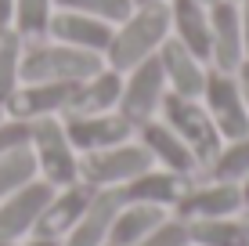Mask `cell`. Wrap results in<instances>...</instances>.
Segmentation results:
<instances>
[{
	"label": "cell",
	"mask_w": 249,
	"mask_h": 246,
	"mask_svg": "<svg viewBox=\"0 0 249 246\" xmlns=\"http://www.w3.org/2000/svg\"><path fill=\"white\" fill-rule=\"evenodd\" d=\"M202 4H213V0H202Z\"/></svg>",
	"instance_id": "74e56055"
},
{
	"label": "cell",
	"mask_w": 249,
	"mask_h": 246,
	"mask_svg": "<svg viewBox=\"0 0 249 246\" xmlns=\"http://www.w3.org/2000/svg\"><path fill=\"white\" fill-rule=\"evenodd\" d=\"M15 19V0H0V29H7Z\"/></svg>",
	"instance_id": "4dcf8cb0"
},
{
	"label": "cell",
	"mask_w": 249,
	"mask_h": 246,
	"mask_svg": "<svg viewBox=\"0 0 249 246\" xmlns=\"http://www.w3.org/2000/svg\"><path fill=\"white\" fill-rule=\"evenodd\" d=\"M170 29V4H137V11L126 22H119L108 44V65L116 73H130L144 58H152Z\"/></svg>",
	"instance_id": "6da1fadb"
},
{
	"label": "cell",
	"mask_w": 249,
	"mask_h": 246,
	"mask_svg": "<svg viewBox=\"0 0 249 246\" xmlns=\"http://www.w3.org/2000/svg\"><path fill=\"white\" fill-rule=\"evenodd\" d=\"M54 196V185L51 181H36L33 177L29 185H22L18 192H11L7 199H0V239L18 243L22 235H33L44 207Z\"/></svg>",
	"instance_id": "9c48e42d"
},
{
	"label": "cell",
	"mask_w": 249,
	"mask_h": 246,
	"mask_svg": "<svg viewBox=\"0 0 249 246\" xmlns=\"http://www.w3.org/2000/svg\"><path fill=\"white\" fill-rule=\"evenodd\" d=\"M242 207V189L231 181H213L206 189H188L174 203L181 221H206V217H231Z\"/></svg>",
	"instance_id": "4fadbf2b"
},
{
	"label": "cell",
	"mask_w": 249,
	"mask_h": 246,
	"mask_svg": "<svg viewBox=\"0 0 249 246\" xmlns=\"http://www.w3.org/2000/svg\"><path fill=\"white\" fill-rule=\"evenodd\" d=\"M22 37L15 33V25L0 29V105L18 91L22 83Z\"/></svg>",
	"instance_id": "603a6c76"
},
{
	"label": "cell",
	"mask_w": 249,
	"mask_h": 246,
	"mask_svg": "<svg viewBox=\"0 0 249 246\" xmlns=\"http://www.w3.org/2000/svg\"><path fill=\"white\" fill-rule=\"evenodd\" d=\"M137 246H192V239H188V221H181V217L162 221L159 228H152Z\"/></svg>",
	"instance_id": "83f0119b"
},
{
	"label": "cell",
	"mask_w": 249,
	"mask_h": 246,
	"mask_svg": "<svg viewBox=\"0 0 249 246\" xmlns=\"http://www.w3.org/2000/svg\"><path fill=\"white\" fill-rule=\"evenodd\" d=\"M162 221H166L162 207H152V203H123V210L116 214L112 228H108V243L112 246H137Z\"/></svg>",
	"instance_id": "ffe728a7"
},
{
	"label": "cell",
	"mask_w": 249,
	"mask_h": 246,
	"mask_svg": "<svg viewBox=\"0 0 249 246\" xmlns=\"http://www.w3.org/2000/svg\"><path fill=\"white\" fill-rule=\"evenodd\" d=\"M0 246H15V243H7V239H0Z\"/></svg>",
	"instance_id": "d590c367"
},
{
	"label": "cell",
	"mask_w": 249,
	"mask_h": 246,
	"mask_svg": "<svg viewBox=\"0 0 249 246\" xmlns=\"http://www.w3.org/2000/svg\"><path fill=\"white\" fill-rule=\"evenodd\" d=\"M159 62H162V73H166L174 95H184V98H199L202 95L206 73H202L199 58H195L181 40H162L159 44Z\"/></svg>",
	"instance_id": "2e32d148"
},
{
	"label": "cell",
	"mask_w": 249,
	"mask_h": 246,
	"mask_svg": "<svg viewBox=\"0 0 249 246\" xmlns=\"http://www.w3.org/2000/svg\"><path fill=\"white\" fill-rule=\"evenodd\" d=\"M188 239L192 246H249V221H231V217L188 221Z\"/></svg>",
	"instance_id": "7402d4cb"
},
{
	"label": "cell",
	"mask_w": 249,
	"mask_h": 246,
	"mask_svg": "<svg viewBox=\"0 0 249 246\" xmlns=\"http://www.w3.org/2000/svg\"><path fill=\"white\" fill-rule=\"evenodd\" d=\"M105 246H112V243H105Z\"/></svg>",
	"instance_id": "f35d334b"
},
{
	"label": "cell",
	"mask_w": 249,
	"mask_h": 246,
	"mask_svg": "<svg viewBox=\"0 0 249 246\" xmlns=\"http://www.w3.org/2000/svg\"><path fill=\"white\" fill-rule=\"evenodd\" d=\"M238 15H242V47H246V58H249V0L242 4Z\"/></svg>",
	"instance_id": "1f68e13d"
},
{
	"label": "cell",
	"mask_w": 249,
	"mask_h": 246,
	"mask_svg": "<svg viewBox=\"0 0 249 246\" xmlns=\"http://www.w3.org/2000/svg\"><path fill=\"white\" fill-rule=\"evenodd\" d=\"M210 58L220 73H235L246 62L242 47V15L235 0H213L210 4Z\"/></svg>",
	"instance_id": "8fae6325"
},
{
	"label": "cell",
	"mask_w": 249,
	"mask_h": 246,
	"mask_svg": "<svg viewBox=\"0 0 249 246\" xmlns=\"http://www.w3.org/2000/svg\"><path fill=\"white\" fill-rule=\"evenodd\" d=\"M134 4H159V0H134Z\"/></svg>",
	"instance_id": "e575fe53"
},
{
	"label": "cell",
	"mask_w": 249,
	"mask_h": 246,
	"mask_svg": "<svg viewBox=\"0 0 249 246\" xmlns=\"http://www.w3.org/2000/svg\"><path fill=\"white\" fill-rule=\"evenodd\" d=\"M15 33L22 40H40L51 33V0H15Z\"/></svg>",
	"instance_id": "d4e9b609"
},
{
	"label": "cell",
	"mask_w": 249,
	"mask_h": 246,
	"mask_svg": "<svg viewBox=\"0 0 249 246\" xmlns=\"http://www.w3.org/2000/svg\"><path fill=\"white\" fill-rule=\"evenodd\" d=\"M33 141V123L29 120H0V156L15 149H29Z\"/></svg>",
	"instance_id": "f1b7e54d"
},
{
	"label": "cell",
	"mask_w": 249,
	"mask_h": 246,
	"mask_svg": "<svg viewBox=\"0 0 249 246\" xmlns=\"http://www.w3.org/2000/svg\"><path fill=\"white\" fill-rule=\"evenodd\" d=\"M0 120H4V105H0Z\"/></svg>",
	"instance_id": "8d00e7d4"
},
{
	"label": "cell",
	"mask_w": 249,
	"mask_h": 246,
	"mask_svg": "<svg viewBox=\"0 0 249 246\" xmlns=\"http://www.w3.org/2000/svg\"><path fill=\"white\" fill-rule=\"evenodd\" d=\"M238 87H242V98H246V109H249V58L238 65Z\"/></svg>",
	"instance_id": "f546056e"
},
{
	"label": "cell",
	"mask_w": 249,
	"mask_h": 246,
	"mask_svg": "<svg viewBox=\"0 0 249 246\" xmlns=\"http://www.w3.org/2000/svg\"><path fill=\"white\" fill-rule=\"evenodd\" d=\"M94 192L98 189L87 185V181H72V185H65L62 192H54L51 203L44 207V214H40L36 228H33V235H36V239H62V235H69L76 228V221L83 217V210L90 207Z\"/></svg>",
	"instance_id": "7c38bea8"
},
{
	"label": "cell",
	"mask_w": 249,
	"mask_h": 246,
	"mask_svg": "<svg viewBox=\"0 0 249 246\" xmlns=\"http://www.w3.org/2000/svg\"><path fill=\"white\" fill-rule=\"evenodd\" d=\"M65 134L72 141V149L80 152H98V149H108V145H123L126 138L137 131L134 120H126L123 113H69L65 116Z\"/></svg>",
	"instance_id": "30bf717a"
},
{
	"label": "cell",
	"mask_w": 249,
	"mask_h": 246,
	"mask_svg": "<svg viewBox=\"0 0 249 246\" xmlns=\"http://www.w3.org/2000/svg\"><path fill=\"white\" fill-rule=\"evenodd\" d=\"M119 210H123V192L119 189H98L94 199H90V207L83 210V217L76 221L72 232H69L65 246H105L108 228H112Z\"/></svg>",
	"instance_id": "5bb4252c"
},
{
	"label": "cell",
	"mask_w": 249,
	"mask_h": 246,
	"mask_svg": "<svg viewBox=\"0 0 249 246\" xmlns=\"http://www.w3.org/2000/svg\"><path fill=\"white\" fill-rule=\"evenodd\" d=\"M159 109H162V116H166V127L195 152L199 167H210L213 159L220 156V149H224L220 141L224 138H220L217 123L210 120V113L199 105V98H184V95L166 91L162 101H159Z\"/></svg>",
	"instance_id": "3957f363"
},
{
	"label": "cell",
	"mask_w": 249,
	"mask_h": 246,
	"mask_svg": "<svg viewBox=\"0 0 249 246\" xmlns=\"http://www.w3.org/2000/svg\"><path fill=\"white\" fill-rule=\"evenodd\" d=\"M105 69L98 51L69 44H33L22 51V83H58V80H90Z\"/></svg>",
	"instance_id": "7a4b0ae2"
},
{
	"label": "cell",
	"mask_w": 249,
	"mask_h": 246,
	"mask_svg": "<svg viewBox=\"0 0 249 246\" xmlns=\"http://www.w3.org/2000/svg\"><path fill=\"white\" fill-rule=\"evenodd\" d=\"M62 11H80V15H94L101 22H126L134 15V0H51Z\"/></svg>",
	"instance_id": "4316f807"
},
{
	"label": "cell",
	"mask_w": 249,
	"mask_h": 246,
	"mask_svg": "<svg viewBox=\"0 0 249 246\" xmlns=\"http://www.w3.org/2000/svg\"><path fill=\"white\" fill-rule=\"evenodd\" d=\"M202 98H206V113L217 123L220 138L235 141L249 134V109H246L242 87H238V80H231V73H220V69L206 73Z\"/></svg>",
	"instance_id": "8992f818"
},
{
	"label": "cell",
	"mask_w": 249,
	"mask_h": 246,
	"mask_svg": "<svg viewBox=\"0 0 249 246\" xmlns=\"http://www.w3.org/2000/svg\"><path fill=\"white\" fill-rule=\"evenodd\" d=\"M137 134H141V145L152 152V159H159L166 170L174 174H192L195 167H199V159H195V152L184 145L181 138H177L174 131H170L166 123H156V120H144L137 127Z\"/></svg>",
	"instance_id": "e0dca14e"
},
{
	"label": "cell",
	"mask_w": 249,
	"mask_h": 246,
	"mask_svg": "<svg viewBox=\"0 0 249 246\" xmlns=\"http://www.w3.org/2000/svg\"><path fill=\"white\" fill-rule=\"evenodd\" d=\"M112 22H101L94 15H80V11H58L51 15V37L58 44L69 47H83V51H108L112 44Z\"/></svg>",
	"instance_id": "9a60e30c"
},
{
	"label": "cell",
	"mask_w": 249,
	"mask_h": 246,
	"mask_svg": "<svg viewBox=\"0 0 249 246\" xmlns=\"http://www.w3.org/2000/svg\"><path fill=\"white\" fill-rule=\"evenodd\" d=\"M25 246H62V243H58V239H36V235H33Z\"/></svg>",
	"instance_id": "d6a6232c"
},
{
	"label": "cell",
	"mask_w": 249,
	"mask_h": 246,
	"mask_svg": "<svg viewBox=\"0 0 249 246\" xmlns=\"http://www.w3.org/2000/svg\"><path fill=\"white\" fill-rule=\"evenodd\" d=\"M242 207H249V177L242 181Z\"/></svg>",
	"instance_id": "836d02e7"
},
{
	"label": "cell",
	"mask_w": 249,
	"mask_h": 246,
	"mask_svg": "<svg viewBox=\"0 0 249 246\" xmlns=\"http://www.w3.org/2000/svg\"><path fill=\"white\" fill-rule=\"evenodd\" d=\"M210 174L213 181H231V185L246 181L249 177V134L235 138L228 149H220V156L210 163Z\"/></svg>",
	"instance_id": "484cf974"
},
{
	"label": "cell",
	"mask_w": 249,
	"mask_h": 246,
	"mask_svg": "<svg viewBox=\"0 0 249 246\" xmlns=\"http://www.w3.org/2000/svg\"><path fill=\"white\" fill-rule=\"evenodd\" d=\"M119 95H123V73H116L112 65L101 73H94L90 80L80 83V91H76L72 105H69V113H108L112 105H119Z\"/></svg>",
	"instance_id": "44dd1931"
},
{
	"label": "cell",
	"mask_w": 249,
	"mask_h": 246,
	"mask_svg": "<svg viewBox=\"0 0 249 246\" xmlns=\"http://www.w3.org/2000/svg\"><path fill=\"white\" fill-rule=\"evenodd\" d=\"M123 192V203H152V207H174L177 199L184 196V174H174V170H144L137 174L134 181L119 185Z\"/></svg>",
	"instance_id": "ac0fdd59"
},
{
	"label": "cell",
	"mask_w": 249,
	"mask_h": 246,
	"mask_svg": "<svg viewBox=\"0 0 249 246\" xmlns=\"http://www.w3.org/2000/svg\"><path fill=\"white\" fill-rule=\"evenodd\" d=\"M80 83L76 80H58V83H18L11 98L4 101V116L11 120H44L54 113H69Z\"/></svg>",
	"instance_id": "ba28073f"
},
{
	"label": "cell",
	"mask_w": 249,
	"mask_h": 246,
	"mask_svg": "<svg viewBox=\"0 0 249 246\" xmlns=\"http://www.w3.org/2000/svg\"><path fill=\"white\" fill-rule=\"evenodd\" d=\"M36 174H40V167H36L33 149H15L7 156H0V199H7L22 185H29Z\"/></svg>",
	"instance_id": "cb8c5ba5"
},
{
	"label": "cell",
	"mask_w": 249,
	"mask_h": 246,
	"mask_svg": "<svg viewBox=\"0 0 249 246\" xmlns=\"http://www.w3.org/2000/svg\"><path fill=\"white\" fill-rule=\"evenodd\" d=\"M33 156H36V167L44 174V181H51L54 189H65V185L80 181V159H76V149L69 141L65 127L54 120V116H44V120H33V141H29Z\"/></svg>",
	"instance_id": "5b68a950"
},
{
	"label": "cell",
	"mask_w": 249,
	"mask_h": 246,
	"mask_svg": "<svg viewBox=\"0 0 249 246\" xmlns=\"http://www.w3.org/2000/svg\"><path fill=\"white\" fill-rule=\"evenodd\" d=\"M170 25L195 58H210V11L202 0H170Z\"/></svg>",
	"instance_id": "d6986e66"
},
{
	"label": "cell",
	"mask_w": 249,
	"mask_h": 246,
	"mask_svg": "<svg viewBox=\"0 0 249 246\" xmlns=\"http://www.w3.org/2000/svg\"><path fill=\"white\" fill-rule=\"evenodd\" d=\"M162 95H166V73H162L159 55L144 58L141 65H134L130 76L123 80V95H119V113L126 120H134V127H141L144 120H152V113L159 109Z\"/></svg>",
	"instance_id": "52a82bcc"
},
{
	"label": "cell",
	"mask_w": 249,
	"mask_h": 246,
	"mask_svg": "<svg viewBox=\"0 0 249 246\" xmlns=\"http://www.w3.org/2000/svg\"><path fill=\"white\" fill-rule=\"evenodd\" d=\"M152 152L144 145H108V149H98V152H83L80 159V181L94 185V189H119V185L134 181L137 174L152 170Z\"/></svg>",
	"instance_id": "277c9868"
}]
</instances>
